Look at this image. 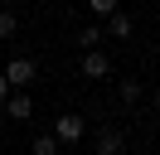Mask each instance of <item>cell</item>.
Segmentation results:
<instances>
[{
  "label": "cell",
  "instance_id": "obj_1",
  "mask_svg": "<svg viewBox=\"0 0 160 155\" xmlns=\"http://www.w3.org/2000/svg\"><path fill=\"white\" fill-rule=\"evenodd\" d=\"M0 107H5V116H10V121H29V116H34V97L24 92V87H10V97H5Z\"/></svg>",
  "mask_w": 160,
  "mask_h": 155
},
{
  "label": "cell",
  "instance_id": "obj_2",
  "mask_svg": "<svg viewBox=\"0 0 160 155\" xmlns=\"http://www.w3.org/2000/svg\"><path fill=\"white\" fill-rule=\"evenodd\" d=\"M82 131H88V121H82L78 112H63L58 121H53V136H58L63 145H78V141H82Z\"/></svg>",
  "mask_w": 160,
  "mask_h": 155
},
{
  "label": "cell",
  "instance_id": "obj_3",
  "mask_svg": "<svg viewBox=\"0 0 160 155\" xmlns=\"http://www.w3.org/2000/svg\"><path fill=\"white\" fill-rule=\"evenodd\" d=\"M34 73H39V68H34V58H10V63H5V78H10V87H29L34 82Z\"/></svg>",
  "mask_w": 160,
  "mask_h": 155
},
{
  "label": "cell",
  "instance_id": "obj_4",
  "mask_svg": "<svg viewBox=\"0 0 160 155\" xmlns=\"http://www.w3.org/2000/svg\"><path fill=\"white\" fill-rule=\"evenodd\" d=\"M82 78H112V58L102 48H88L82 53Z\"/></svg>",
  "mask_w": 160,
  "mask_h": 155
},
{
  "label": "cell",
  "instance_id": "obj_5",
  "mask_svg": "<svg viewBox=\"0 0 160 155\" xmlns=\"http://www.w3.org/2000/svg\"><path fill=\"white\" fill-rule=\"evenodd\" d=\"M121 145H126V141H121V131H117V126H102V131L92 136V150H97V155H117Z\"/></svg>",
  "mask_w": 160,
  "mask_h": 155
},
{
  "label": "cell",
  "instance_id": "obj_6",
  "mask_svg": "<svg viewBox=\"0 0 160 155\" xmlns=\"http://www.w3.org/2000/svg\"><path fill=\"white\" fill-rule=\"evenodd\" d=\"M107 34H112V39H131V15L112 10V15H107Z\"/></svg>",
  "mask_w": 160,
  "mask_h": 155
},
{
  "label": "cell",
  "instance_id": "obj_7",
  "mask_svg": "<svg viewBox=\"0 0 160 155\" xmlns=\"http://www.w3.org/2000/svg\"><path fill=\"white\" fill-rule=\"evenodd\" d=\"M29 150H34V155H58V150H63V141L49 131V136H34V141H29Z\"/></svg>",
  "mask_w": 160,
  "mask_h": 155
},
{
  "label": "cell",
  "instance_id": "obj_8",
  "mask_svg": "<svg viewBox=\"0 0 160 155\" xmlns=\"http://www.w3.org/2000/svg\"><path fill=\"white\" fill-rule=\"evenodd\" d=\"M20 34V15L15 10H0V39H15Z\"/></svg>",
  "mask_w": 160,
  "mask_h": 155
},
{
  "label": "cell",
  "instance_id": "obj_9",
  "mask_svg": "<svg viewBox=\"0 0 160 155\" xmlns=\"http://www.w3.org/2000/svg\"><path fill=\"white\" fill-rule=\"evenodd\" d=\"M78 44H82V48H97V44H102V24H88V29H78Z\"/></svg>",
  "mask_w": 160,
  "mask_h": 155
},
{
  "label": "cell",
  "instance_id": "obj_10",
  "mask_svg": "<svg viewBox=\"0 0 160 155\" xmlns=\"http://www.w3.org/2000/svg\"><path fill=\"white\" fill-rule=\"evenodd\" d=\"M121 102H126V107L141 102V82H136V78H126V82H121Z\"/></svg>",
  "mask_w": 160,
  "mask_h": 155
},
{
  "label": "cell",
  "instance_id": "obj_11",
  "mask_svg": "<svg viewBox=\"0 0 160 155\" xmlns=\"http://www.w3.org/2000/svg\"><path fill=\"white\" fill-rule=\"evenodd\" d=\"M121 5V0H88V10H92V15H97V19H107L112 15V10H117Z\"/></svg>",
  "mask_w": 160,
  "mask_h": 155
},
{
  "label": "cell",
  "instance_id": "obj_12",
  "mask_svg": "<svg viewBox=\"0 0 160 155\" xmlns=\"http://www.w3.org/2000/svg\"><path fill=\"white\" fill-rule=\"evenodd\" d=\"M5 97H10V78L0 73V102H5Z\"/></svg>",
  "mask_w": 160,
  "mask_h": 155
},
{
  "label": "cell",
  "instance_id": "obj_13",
  "mask_svg": "<svg viewBox=\"0 0 160 155\" xmlns=\"http://www.w3.org/2000/svg\"><path fill=\"white\" fill-rule=\"evenodd\" d=\"M155 131H160V116H155Z\"/></svg>",
  "mask_w": 160,
  "mask_h": 155
},
{
  "label": "cell",
  "instance_id": "obj_14",
  "mask_svg": "<svg viewBox=\"0 0 160 155\" xmlns=\"http://www.w3.org/2000/svg\"><path fill=\"white\" fill-rule=\"evenodd\" d=\"M155 107H160V92H155Z\"/></svg>",
  "mask_w": 160,
  "mask_h": 155
},
{
  "label": "cell",
  "instance_id": "obj_15",
  "mask_svg": "<svg viewBox=\"0 0 160 155\" xmlns=\"http://www.w3.org/2000/svg\"><path fill=\"white\" fill-rule=\"evenodd\" d=\"M10 5H20V0H10Z\"/></svg>",
  "mask_w": 160,
  "mask_h": 155
}]
</instances>
